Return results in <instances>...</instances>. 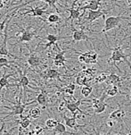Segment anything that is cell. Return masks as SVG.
I'll list each match as a JSON object with an SVG mask.
<instances>
[{
    "instance_id": "obj_1",
    "label": "cell",
    "mask_w": 131,
    "mask_h": 135,
    "mask_svg": "<svg viewBox=\"0 0 131 135\" xmlns=\"http://www.w3.org/2000/svg\"><path fill=\"white\" fill-rule=\"evenodd\" d=\"M131 19V17H126L124 15H119V16H110L105 19L104 22V27H103L102 32L104 33L106 31H109L112 30L113 28H115L119 24L120 21L122 20H129Z\"/></svg>"
},
{
    "instance_id": "obj_2",
    "label": "cell",
    "mask_w": 131,
    "mask_h": 135,
    "mask_svg": "<svg viewBox=\"0 0 131 135\" xmlns=\"http://www.w3.org/2000/svg\"><path fill=\"white\" fill-rule=\"evenodd\" d=\"M21 100H22V98H19V102L17 103L14 106H13L12 107H4V108H7V109H10L11 112L8 114L7 115H6V117L4 118H8L9 116H13V115H22L23 114V112L25 110V107H26L28 105H31V104H34L36 102V99L32 100L31 102H26L24 104H22L21 103Z\"/></svg>"
},
{
    "instance_id": "obj_3",
    "label": "cell",
    "mask_w": 131,
    "mask_h": 135,
    "mask_svg": "<svg viewBox=\"0 0 131 135\" xmlns=\"http://www.w3.org/2000/svg\"><path fill=\"white\" fill-rule=\"evenodd\" d=\"M127 57H128V56L124 54L122 49H121L120 47H117L116 49H114L112 50L111 58H110V60L108 62H109V63L110 62H112V63L116 64L117 62H122V60H123L124 62H126V63L128 64V66L131 67V64L128 61Z\"/></svg>"
},
{
    "instance_id": "obj_4",
    "label": "cell",
    "mask_w": 131,
    "mask_h": 135,
    "mask_svg": "<svg viewBox=\"0 0 131 135\" xmlns=\"http://www.w3.org/2000/svg\"><path fill=\"white\" fill-rule=\"evenodd\" d=\"M13 18V15L10 17V19L7 22H6V28L4 30V38H3V41L0 42V55L1 56H9V57H13V58H17L15 56L13 55H11V53L9 52V50L7 49V28H8V24L10 22L11 19Z\"/></svg>"
},
{
    "instance_id": "obj_5",
    "label": "cell",
    "mask_w": 131,
    "mask_h": 135,
    "mask_svg": "<svg viewBox=\"0 0 131 135\" xmlns=\"http://www.w3.org/2000/svg\"><path fill=\"white\" fill-rule=\"evenodd\" d=\"M83 102L81 99H79L77 102H74V103H70V102H68L65 104V107L68 109L69 111L70 112V113L72 114L73 116L74 117L77 118V115H79V114H84V112L81 110V109H79V105L81 104V103Z\"/></svg>"
},
{
    "instance_id": "obj_6",
    "label": "cell",
    "mask_w": 131,
    "mask_h": 135,
    "mask_svg": "<svg viewBox=\"0 0 131 135\" xmlns=\"http://www.w3.org/2000/svg\"><path fill=\"white\" fill-rule=\"evenodd\" d=\"M36 31H31L29 30H23L22 31V33H21V36L18 38L17 42L13 45H17L21 42H29V41H31L36 37Z\"/></svg>"
},
{
    "instance_id": "obj_7",
    "label": "cell",
    "mask_w": 131,
    "mask_h": 135,
    "mask_svg": "<svg viewBox=\"0 0 131 135\" xmlns=\"http://www.w3.org/2000/svg\"><path fill=\"white\" fill-rule=\"evenodd\" d=\"M72 38L74 42H78V41L81 40H94L92 38H89L86 33L84 32V31H79V30H76L73 27V24H72Z\"/></svg>"
},
{
    "instance_id": "obj_8",
    "label": "cell",
    "mask_w": 131,
    "mask_h": 135,
    "mask_svg": "<svg viewBox=\"0 0 131 135\" xmlns=\"http://www.w3.org/2000/svg\"><path fill=\"white\" fill-rule=\"evenodd\" d=\"M47 13H48V11H47V8L44 7L41 8L39 6H36V7H31V10H28L24 13H20V15H25L27 13H32V16H36V17H42L44 16V15H46Z\"/></svg>"
},
{
    "instance_id": "obj_9",
    "label": "cell",
    "mask_w": 131,
    "mask_h": 135,
    "mask_svg": "<svg viewBox=\"0 0 131 135\" xmlns=\"http://www.w3.org/2000/svg\"><path fill=\"white\" fill-rule=\"evenodd\" d=\"M37 1H43V2H46L48 6H51V7H54V9L56 10V12H60V11L58 10V8L56 7V4H57V1L58 0H31V1H29V2H26L25 4H19L18 6H16V7H13L12 8V10H17V9H19L21 7H22V6H27V4H31V3H33V2H37ZM12 10H10V11H12Z\"/></svg>"
},
{
    "instance_id": "obj_10",
    "label": "cell",
    "mask_w": 131,
    "mask_h": 135,
    "mask_svg": "<svg viewBox=\"0 0 131 135\" xmlns=\"http://www.w3.org/2000/svg\"><path fill=\"white\" fill-rule=\"evenodd\" d=\"M101 16H104V13H103V10H90L88 12V15H87V20L85 22H93L94 21L97 20L98 18H100Z\"/></svg>"
},
{
    "instance_id": "obj_11",
    "label": "cell",
    "mask_w": 131,
    "mask_h": 135,
    "mask_svg": "<svg viewBox=\"0 0 131 135\" xmlns=\"http://www.w3.org/2000/svg\"><path fill=\"white\" fill-rule=\"evenodd\" d=\"M60 76H61V74H59L58 71L56 69H52V68H49V69L46 70L45 72L43 73V78L45 80L57 79V80H59V81H61Z\"/></svg>"
},
{
    "instance_id": "obj_12",
    "label": "cell",
    "mask_w": 131,
    "mask_h": 135,
    "mask_svg": "<svg viewBox=\"0 0 131 135\" xmlns=\"http://www.w3.org/2000/svg\"><path fill=\"white\" fill-rule=\"evenodd\" d=\"M27 63H28V65L31 67L34 68V67H38L42 64V60H41V58L36 53H31L29 56L28 57V60H27Z\"/></svg>"
},
{
    "instance_id": "obj_13",
    "label": "cell",
    "mask_w": 131,
    "mask_h": 135,
    "mask_svg": "<svg viewBox=\"0 0 131 135\" xmlns=\"http://www.w3.org/2000/svg\"><path fill=\"white\" fill-rule=\"evenodd\" d=\"M19 74L21 75L20 79H19V86L22 87V90H24V95H26L27 90H28V87L29 85V78L26 76V71L22 74L21 71H19Z\"/></svg>"
},
{
    "instance_id": "obj_14",
    "label": "cell",
    "mask_w": 131,
    "mask_h": 135,
    "mask_svg": "<svg viewBox=\"0 0 131 135\" xmlns=\"http://www.w3.org/2000/svg\"><path fill=\"white\" fill-rule=\"evenodd\" d=\"M101 1H102V0H91V1H89L88 3H87V4H86V6H79L78 10L85 11V10H87V9H88V10H94V11L98 10Z\"/></svg>"
},
{
    "instance_id": "obj_15",
    "label": "cell",
    "mask_w": 131,
    "mask_h": 135,
    "mask_svg": "<svg viewBox=\"0 0 131 135\" xmlns=\"http://www.w3.org/2000/svg\"><path fill=\"white\" fill-rule=\"evenodd\" d=\"M83 55L86 57L85 63L86 64H97V57H98V54L95 51L93 50H89L83 53Z\"/></svg>"
},
{
    "instance_id": "obj_16",
    "label": "cell",
    "mask_w": 131,
    "mask_h": 135,
    "mask_svg": "<svg viewBox=\"0 0 131 135\" xmlns=\"http://www.w3.org/2000/svg\"><path fill=\"white\" fill-rule=\"evenodd\" d=\"M66 11H68V12H70V16H69L67 19H66V22L69 20L72 21V24H73V20L75 19H80V17L82 16V15H80V12L79 10H78L77 9H74V8H65Z\"/></svg>"
},
{
    "instance_id": "obj_17",
    "label": "cell",
    "mask_w": 131,
    "mask_h": 135,
    "mask_svg": "<svg viewBox=\"0 0 131 135\" xmlns=\"http://www.w3.org/2000/svg\"><path fill=\"white\" fill-rule=\"evenodd\" d=\"M36 101L42 106V109H45L46 108V105L47 103V92L45 90H42L41 92L37 96V98H36Z\"/></svg>"
},
{
    "instance_id": "obj_18",
    "label": "cell",
    "mask_w": 131,
    "mask_h": 135,
    "mask_svg": "<svg viewBox=\"0 0 131 135\" xmlns=\"http://www.w3.org/2000/svg\"><path fill=\"white\" fill-rule=\"evenodd\" d=\"M105 96H106V94H105V93H103V97L101 98V101L99 102V104H97L95 107H93L95 114H102L103 112L105 111V108H106V107H107L106 104L104 103Z\"/></svg>"
},
{
    "instance_id": "obj_19",
    "label": "cell",
    "mask_w": 131,
    "mask_h": 135,
    "mask_svg": "<svg viewBox=\"0 0 131 135\" xmlns=\"http://www.w3.org/2000/svg\"><path fill=\"white\" fill-rule=\"evenodd\" d=\"M45 38L48 41L47 44H46L45 47H50L51 46L53 45H56V43L59 40H62V38H61V37H58V36L54 35V34H48L45 37Z\"/></svg>"
},
{
    "instance_id": "obj_20",
    "label": "cell",
    "mask_w": 131,
    "mask_h": 135,
    "mask_svg": "<svg viewBox=\"0 0 131 135\" xmlns=\"http://www.w3.org/2000/svg\"><path fill=\"white\" fill-rule=\"evenodd\" d=\"M120 81H121L120 77H119V75L112 73V74L108 75L105 82H106V84H108V85H116L117 83L120 82Z\"/></svg>"
},
{
    "instance_id": "obj_21",
    "label": "cell",
    "mask_w": 131,
    "mask_h": 135,
    "mask_svg": "<svg viewBox=\"0 0 131 135\" xmlns=\"http://www.w3.org/2000/svg\"><path fill=\"white\" fill-rule=\"evenodd\" d=\"M11 76H13V74H4L2 75V77L0 78V91H1L2 89L4 88V87L8 89L10 86H13L12 84H9V82H8V78Z\"/></svg>"
},
{
    "instance_id": "obj_22",
    "label": "cell",
    "mask_w": 131,
    "mask_h": 135,
    "mask_svg": "<svg viewBox=\"0 0 131 135\" xmlns=\"http://www.w3.org/2000/svg\"><path fill=\"white\" fill-rule=\"evenodd\" d=\"M125 115L126 113L124 110H122V109H117V110L113 111L110 115L109 118L112 119V120H121L125 116Z\"/></svg>"
},
{
    "instance_id": "obj_23",
    "label": "cell",
    "mask_w": 131,
    "mask_h": 135,
    "mask_svg": "<svg viewBox=\"0 0 131 135\" xmlns=\"http://www.w3.org/2000/svg\"><path fill=\"white\" fill-rule=\"evenodd\" d=\"M63 119L64 122H65V124L67 125L68 127L72 128V129H76L77 128V122H76V117L72 116V117H67L65 115H63Z\"/></svg>"
},
{
    "instance_id": "obj_24",
    "label": "cell",
    "mask_w": 131,
    "mask_h": 135,
    "mask_svg": "<svg viewBox=\"0 0 131 135\" xmlns=\"http://www.w3.org/2000/svg\"><path fill=\"white\" fill-rule=\"evenodd\" d=\"M21 116V120L19 121L20 123V126L22 128H23V129H27L29 125H31V120L29 119L28 116H23V115H20Z\"/></svg>"
},
{
    "instance_id": "obj_25",
    "label": "cell",
    "mask_w": 131,
    "mask_h": 135,
    "mask_svg": "<svg viewBox=\"0 0 131 135\" xmlns=\"http://www.w3.org/2000/svg\"><path fill=\"white\" fill-rule=\"evenodd\" d=\"M47 20L49 23H57V22H61L62 18L58 15H56V13H50L47 17Z\"/></svg>"
},
{
    "instance_id": "obj_26",
    "label": "cell",
    "mask_w": 131,
    "mask_h": 135,
    "mask_svg": "<svg viewBox=\"0 0 131 135\" xmlns=\"http://www.w3.org/2000/svg\"><path fill=\"white\" fill-rule=\"evenodd\" d=\"M60 133V134H64L67 132V131H66V127L65 125L63 124V123H60L58 122V123H57L56 127L54 129V133Z\"/></svg>"
},
{
    "instance_id": "obj_27",
    "label": "cell",
    "mask_w": 131,
    "mask_h": 135,
    "mask_svg": "<svg viewBox=\"0 0 131 135\" xmlns=\"http://www.w3.org/2000/svg\"><path fill=\"white\" fill-rule=\"evenodd\" d=\"M57 123H58V121L54 120V119H52V118H49L46 121V129H54L56 127Z\"/></svg>"
},
{
    "instance_id": "obj_28",
    "label": "cell",
    "mask_w": 131,
    "mask_h": 135,
    "mask_svg": "<svg viewBox=\"0 0 131 135\" xmlns=\"http://www.w3.org/2000/svg\"><path fill=\"white\" fill-rule=\"evenodd\" d=\"M41 115V109L38 107H35V108H32L29 111V116L33 119H38L39 118Z\"/></svg>"
},
{
    "instance_id": "obj_29",
    "label": "cell",
    "mask_w": 131,
    "mask_h": 135,
    "mask_svg": "<svg viewBox=\"0 0 131 135\" xmlns=\"http://www.w3.org/2000/svg\"><path fill=\"white\" fill-rule=\"evenodd\" d=\"M93 91V89H92L91 86L89 85H86V86H82L81 88V94L84 96V97H89V95L92 93Z\"/></svg>"
},
{
    "instance_id": "obj_30",
    "label": "cell",
    "mask_w": 131,
    "mask_h": 135,
    "mask_svg": "<svg viewBox=\"0 0 131 135\" xmlns=\"http://www.w3.org/2000/svg\"><path fill=\"white\" fill-rule=\"evenodd\" d=\"M107 77H108V75L105 74V73H102V74H100L99 75L95 77L94 81H95V83H102V82H104L106 81Z\"/></svg>"
},
{
    "instance_id": "obj_31",
    "label": "cell",
    "mask_w": 131,
    "mask_h": 135,
    "mask_svg": "<svg viewBox=\"0 0 131 135\" xmlns=\"http://www.w3.org/2000/svg\"><path fill=\"white\" fill-rule=\"evenodd\" d=\"M118 92H119L118 87L116 85H113L112 89H108L106 91V94L109 96V97H114V96H116L118 94Z\"/></svg>"
},
{
    "instance_id": "obj_32",
    "label": "cell",
    "mask_w": 131,
    "mask_h": 135,
    "mask_svg": "<svg viewBox=\"0 0 131 135\" xmlns=\"http://www.w3.org/2000/svg\"><path fill=\"white\" fill-rule=\"evenodd\" d=\"M13 61H9L6 57H0V69L4 66L6 67H10V63H12Z\"/></svg>"
},
{
    "instance_id": "obj_33",
    "label": "cell",
    "mask_w": 131,
    "mask_h": 135,
    "mask_svg": "<svg viewBox=\"0 0 131 135\" xmlns=\"http://www.w3.org/2000/svg\"><path fill=\"white\" fill-rule=\"evenodd\" d=\"M66 53V51H60L59 53H57L56 55V56L54 57V60H59V61H63V62H66V58L64 56V54Z\"/></svg>"
},
{
    "instance_id": "obj_34",
    "label": "cell",
    "mask_w": 131,
    "mask_h": 135,
    "mask_svg": "<svg viewBox=\"0 0 131 135\" xmlns=\"http://www.w3.org/2000/svg\"><path fill=\"white\" fill-rule=\"evenodd\" d=\"M33 131L35 135H42V132L44 131V129L41 126H39V125H36Z\"/></svg>"
},
{
    "instance_id": "obj_35",
    "label": "cell",
    "mask_w": 131,
    "mask_h": 135,
    "mask_svg": "<svg viewBox=\"0 0 131 135\" xmlns=\"http://www.w3.org/2000/svg\"><path fill=\"white\" fill-rule=\"evenodd\" d=\"M65 62L63 61H59V60H54V65L56 67H65Z\"/></svg>"
},
{
    "instance_id": "obj_36",
    "label": "cell",
    "mask_w": 131,
    "mask_h": 135,
    "mask_svg": "<svg viewBox=\"0 0 131 135\" xmlns=\"http://www.w3.org/2000/svg\"><path fill=\"white\" fill-rule=\"evenodd\" d=\"M64 92H65V94L70 95V96H73V94H74V90L70 88H68L67 86H66V88L64 89Z\"/></svg>"
},
{
    "instance_id": "obj_37",
    "label": "cell",
    "mask_w": 131,
    "mask_h": 135,
    "mask_svg": "<svg viewBox=\"0 0 131 135\" xmlns=\"http://www.w3.org/2000/svg\"><path fill=\"white\" fill-rule=\"evenodd\" d=\"M85 60H86V57H85L83 53H81L79 56V57H78V61H79V63H85Z\"/></svg>"
},
{
    "instance_id": "obj_38",
    "label": "cell",
    "mask_w": 131,
    "mask_h": 135,
    "mask_svg": "<svg viewBox=\"0 0 131 135\" xmlns=\"http://www.w3.org/2000/svg\"><path fill=\"white\" fill-rule=\"evenodd\" d=\"M107 123V125H108L109 127H112V126L114 125V122L112 120V119H109V120L107 121V123Z\"/></svg>"
},
{
    "instance_id": "obj_39",
    "label": "cell",
    "mask_w": 131,
    "mask_h": 135,
    "mask_svg": "<svg viewBox=\"0 0 131 135\" xmlns=\"http://www.w3.org/2000/svg\"><path fill=\"white\" fill-rule=\"evenodd\" d=\"M4 7V4L3 3V1H0V9H3Z\"/></svg>"
},
{
    "instance_id": "obj_40",
    "label": "cell",
    "mask_w": 131,
    "mask_h": 135,
    "mask_svg": "<svg viewBox=\"0 0 131 135\" xmlns=\"http://www.w3.org/2000/svg\"><path fill=\"white\" fill-rule=\"evenodd\" d=\"M94 132H95V135H101V134L99 133V132H96V131H95V130H94ZM106 135H108V134H106Z\"/></svg>"
},
{
    "instance_id": "obj_41",
    "label": "cell",
    "mask_w": 131,
    "mask_h": 135,
    "mask_svg": "<svg viewBox=\"0 0 131 135\" xmlns=\"http://www.w3.org/2000/svg\"><path fill=\"white\" fill-rule=\"evenodd\" d=\"M22 1H23V0H20V1H19V2H18V3H16V4H19L20 3H22Z\"/></svg>"
},
{
    "instance_id": "obj_42",
    "label": "cell",
    "mask_w": 131,
    "mask_h": 135,
    "mask_svg": "<svg viewBox=\"0 0 131 135\" xmlns=\"http://www.w3.org/2000/svg\"><path fill=\"white\" fill-rule=\"evenodd\" d=\"M3 135H7V132L4 131V133H3Z\"/></svg>"
},
{
    "instance_id": "obj_43",
    "label": "cell",
    "mask_w": 131,
    "mask_h": 135,
    "mask_svg": "<svg viewBox=\"0 0 131 135\" xmlns=\"http://www.w3.org/2000/svg\"><path fill=\"white\" fill-rule=\"evenodd\" d=\"M0 120H1V121H2V122H4V121H3V119H2L1 117H0Z\"/></svg>"
},
{
    "instance_id": "obj_44",
    "label": "cell",
    "mask_w": 131,
    "mask_h": 135,
    "mask_svg": "<svg viewBox=\"0 0 131 135\" xmlns=\"http://www.w3.org/2000/svg\"><path fill=\"white\" fill-rule=\"evenodd\" d=\"M0 104H1V100H0Z\"/></svg>"
},
{
    "instance_id": "obj_45",
    "label": "cell",
    "mask_w": 131,
    "mask_h": 135,
    "mask_svg": "<svg viewBox=\"0 0 131 135\" xmlns=\"http://www.w3.org/2000/svg\"><path fill=\"white\" fill-rule=\"evenodd\" d=\"M10 1H13V0H10Z\"/></svg>"
},
{
    "instance_id": "obj_46",
    "label": "cell",
    "mask_w": 131,
    "mask_h": 135,
    "mask_svg": "<svg viewBox=\"0 0 131 135\" xmlns=\"http://www.w3.org/2000/svg\"><path fill=\"white\" fill-rule=\"evenodd\" d=\"M0 1H3V0H0Z\"/></svg>"
}]
</instances>
